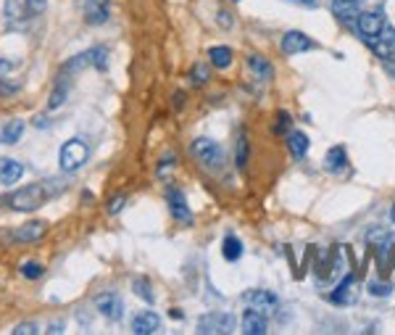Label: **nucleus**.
<instances>
[{
	"instance_id": "nucleus-1",
	"label": "nucleus",
	"mask_w": 395,
	"mask_h": 335,
	"mask_svg": "<svg viewBox=\"0 0 395 335\" xmlns=\"http://www.w3.org/2000/svg\"><path fill=\"white\" fill-rule=\"evenodd\" d=\"M58 180H42V182H29L24 188H19L11 196V206L16 212H37L40 206L58 196Z\"/></svg>"
},
{
	"instance_id": "nucleus-2",
	"label": "nucleus",
	"mask_w": 395,
	"mask_h": 335,
	"mask_svg": "<svg viewBox=\"0 0 395 335\" xmlns=\"http://www.w3.org/2000/svg\"><path fill=\"white\" fill-rule=\"evenodd\" d=\"M190 153H193L198 164H200V166H206V169L219 172V169L224 166L222 146H219L216 140H211V137H195V140H193V146H190Z\"/></svg>"
},
{
	"instance_id": "nucleus-3",
	"label": "nucleus",
	"mask_w": 395,
	"mask_h": 335,
	"mask_svg": "<svg viewBox=\"0 0 395 335\" xmlns=\"http://www.w3.org/2000/svg\"><path fill=\"white\" fill-rule=\"evenodd\" d=\"M90 159V148L85 140H79V137H71V140H66L64 146H61V153H58V166H61V172H77L79 166H85Z\"/></svg>"
},
{
	"instance_id": "nucleus-4",
	"label": "nucleus",
	"mask_w": 395,
	"mask_h": 335,
	"mask_svg": "<svg viewBox=\"0 0 395 335\" xmlns=\"http://www.w3.org/2000/svg\"><path fill=\"white\" fill-rule=\"evenodd\" d=\"M105 61H108V51L100 48V45H95L90 51H85V53L74 55V58H69L64 64V74H74L79 69H105Z\"/></svg>"
},
{
	"instance_id": "nucleus-5",
	"label": "nucleus",
	"mask_w": 395,
	"mask_h": 335,
	"mask_svg": "<svg viewBox=\"0 0 395 335\" xmlns=\"http://www.w3.org/2000/svg\"><path fill=\"white\" fill-rule=\"evenodd\" d=\"M232 330H235V317L229 311H211V314H203L198 322V333L227 335Z\"/></svg>"
},
{
	"instance_id": "nucleus-6",
	"label": "nucleus",
	"mask_w": 395,
	"mask_h": 335,
	"mask_svg": "<svg viewBox=\"0 0 395 335\" xmlns=\"http://www.w3.org/2000/svg\"><path fill=\"white\" fill-rule=\"evenodd\" d=\"M385 27H387V22H385L382 11H364V14L356 16V29H358V35L367 37V40L380 37Z\"/></svg>"
},
{
	"instance_id": "nucleus-7",
	"label": "nucleus",
	"mask_w": 395,
	"mask_h": 335,
	"mask_svg": "<svg viewBox=\"0 0 395 335\" xmlns=\"http://www.w3.org/2000/svg\"><path fill=\"white\" fill-rule=\"evenodd\" d=\"M95 307H98V311L103 314L105 320H111V322H119L121 314H124V301H121L114 291H105V293L95 295Z\"/></svg>"
},
{
	"instance_id": "nucleus-8",
	"label": "nucleus",
	"mask_w": 395,
	"mask_h": 335,
	"mask_svg": "<svg viewBox=\"0 0 395 335\" xmlns=\"http://www.w3.org/2000/svg\"><path fill=\"white\" fill-rule=\"evenodd\" d=\"M45 3L48 0H8L6 14L8 19H29V16H37L45 11Z\"/></svg>"
},
{
	"instance_id": "nucleus-9",
	"label": "nucleus",
	"mask_w": 395,
	"mask_h": 335,
	"mask_svg": "<svg viewBox=\"0 0 395 335\" xmlns=\"http://www.w3.org/2000/svg\"><path fill=\"white\" fill-rule=\"evenodd\" d=\"M245 304L253 309H258V311H272V309H276V304H279V298H276V293H272V291H261V288H250V291H245Z\"/></svg>"
},
{
	"instance_id": "nucleus-10",
	"label": "nucleus",
	"mask_w": 395,
	"mask_h": 335,
	"mask_svg": "<svg viewBox=\"0 0 395 335\" xmlns=\"http://www.w3.org/2000/svg\"><path fill=\"white\" fill-rule=\"evenodd\" d=\"M279 45H282V53H288V55L306 53V51H314L316 48V42L311 40V37H306L303 32H288Z\"/></svg>"
},
{
	"instance_id": "nucleus-11",
	"label": "nucleus",
	"mask_w": 395,
	"mask_h": 335,
	"mask_svg": "<svg viewBox=\"0 0 395 335\" xmlns=\"http://www.w3.org/2000/svg\"><path fill=\"white\" fill-rule=\"evenodd\" d=\"M166 203H169V212L177 222H184V225H190V222H193L190 206H187V201H184V193H179L177 188H171L169 193H166Z\"/></svg>"
},
{
	"instance_id": "nucleus-12",
	"label": "nucleus",
	"mask_w": 395,
	"mask_h": 335,
	"mask_svg": "<svg viewBox=\"0 0 395 335\" xmlns=\"http://www.w3.org/2000/svg\"><path fill=\"white\" fill-rule=\"evenodd\" d=\"M269 330V320H266V314L258 311V309L248 307L245 309V314H243V333L245 335H263Z\"/></svg>"
},
{
	"instance_id": "nucleus-13",
	"label": "nucleus",
	"mask_w": 395,
	"mask_h": 335,
	"mask_svg": "<svg viewBox=\"0 0 395 335\" xmlns=\"http://www.w3.org/2000/svg\"><path fill=\"white\" fill-rule=\"evenodd\" d=\"M45 230L48 225L45 222H40V219H32V222H26L21 227L13 232V241L16 243H37L42 235H45Z\"/></svg>"
},
{
	"instance_id": "nucleus-14",
	"label": "nucleus",
	"mask_w": 395,
	"mask_h": 335,
	"mask_svg": "<svg viewBox=\"0 0 395 335\" xmlns=\"http://www.w3.org/2000/svg\"><path fill=\"white\" fill-rule=\"evenodd\" d=\"M158 327H161V317H158L156 311H140L132 320V333L137 335H150L156 333Z\"/></svg>"
},
{
	"instance_id": "nucleus-15",
	"label": "nucleus",
	"mask_w": 395,
	"mask_h": 335,
	"mask_svg": "<svg viewBox=\"0 0 395 335\" xmlns=\"http://www.w3.org/2000/svg\"><path fill=\"white\" fill-rule=\"evenodd\" d=\"M24 177V166L13 159H0V185L11 188Z\"/></svg>"
},
{
	"instance_id": "nucleus-16",
	"label": "nucleus",
	"mask_w": 395,
	"mask_h": 335,
	"mask_svg": "<svg viewBox=\"0 0 395 335\" xmlns=\"http://www.w3.org/2000/svg\"><path fill=\"white\" fill-rule=\"evenodd\" d=\"M369 42H371L369 48H371L377 55H382V58H390V55H395V29L385 27L380 37H374V40H369Z\"/></svg>"
},
{
	"instance_id": "nucleus-17",
	"label": "nucleus",
	"mask_w": 395,
	"mask_h": 335,
	"mask_svg": "<svg viewBox=\"0 0 395 335\" xmlns=\"http://www.w3.org/2000/svg\"><path fill=\"white\" fill-rule=\"evenodd\" d=\"M348 166V153H345V148L342 146H335V148H329V153L324 156V169L327 172H342Z\"/></svg>"
},
{
	"instance_id": "nucleus-18",
	"label": "nucleus",
	"mask_w": 395,
	"mask_h": 335,
	"mask_svg": "<svg viewBox=\"0 0 395 335\" xmlns=\"http://www.w3.org/2000/svg\"><path fill=\"white\" fill-rule=\"evenodd\" d=\"M21 135H24V121L21 119L6 121L3 130H0V143H3V146H13V143L21 140Z\"/></svg>"
},
{
	"instance_id": "nucleus-19",
	"label": "nucleus",
	"mask_w": 395,
	"mask_h": 335,
	"mask_svg": "<svg viewBox=\"0 0 395 335\" xmlns=\"http://www.w3.org/2000/svg\"><path fill=\"white\" fill-rule=\"evenodd\" d=\"M353 282H356L353 275H348V277L342 280L340 288L329 293V301H332V304H337V307H345V304H351V301H353Z\"/></svg>"
},
{
	"instance_id": "nucleus-20",
	"label": "nucleus",
	"mask_w": 395,
	"mask_h": 335,
	"mask_svg": "<svg viewBox=\"0 0 395 335\" xmlns=\"http://www.w3.org/2000/svg\"><path fill=\"white\" fill-rule=\"evenodd\" d=\"M332 11L342 22H351L353 16H358V0H332Z\"/></svg>"
},
{
	"instance_id": "nucleus-21",
	"label": "nucleus",
	"mask_w": 395,
	"mask_h": 335,
	"mask_svg": "<svg viewBox=\"0 0 395 335\" xmlns=\"http://www.w3.org/2000/svg\"><path fill=\"white\" fill-rule=\"evenodd\" d=\"M248 69H250V74H256L258 80H269V77H272V64L258 53L248 55Z\"/></svg>"
},
{
	"instance_id": "nucleus-22",
	"label": "nucleus",
	"mask_w": 395,
	"mask_h": 335,
	"mask_svg": "<svg viewBox=\"0 0 395 335\" xmlns=\"http://www.w3.org/2000/svg\"><path fill=\"white\" fill-rule=\"evenodd\" d=\"M288 148L292 153V159H303L306 151H308V137L303 132H290L288 135Z\"/></svg>"
},
{
	"instance_id": "nucleus-23",
	"label": "nucleus",
	"mask_w": 395,
	"mask_h": 335,
	"mask_svg": "<svg viewBox=\"0 0 395 335\" xmlns=\"http://www.w3.org/2000/svg\"><path fill=\"white\" fill-rule=\"evenodd\" d=\"M222 254L227 261H237V259L243 256V241H240L237 235H227L222 243Z\"/></svg>"
},
{
	"instance_id": "nucleus-24",
	"label": "nucleus",
	"mask_w": 395,
	"mask_h": 335,
	"mask_svg": "<svg viewBox=\"0 0 395 335\" xmlns=\"http://www.w3.org/2000/svg\"><path fill=\"white\" fill-rule=\"evenodd\" d=\"M209 58L216 69H227L229 64H232V51H229V48H224V45H216V48H211L209 51Z\"/></svg>"
},
{
	"instance_id": "nucleus-25",
	"label": "nucleus",
	"mask_w": 395,
	"mask_h": 335,
	"mask_svg": "<svg viewBox=\"0 0 395 335\" xmlns=\"http://www.w3.org/2000/svg\"><path fill=\"white\" fill-rule=\"evenodd\" d=\"M105 19H108V11H105L103 3H98V0L87 3V22L90 24H103Z\"/></svg>"
},
{
	"instance_id": "nucleus-26",
	"label": "nucleus",
	"mask_w": 395,
	"mask_h": 335,
	"mask_svg": "<svg viewBox=\"0 0 395 335\" xmlns=\"http://www.w3.org/2000/svg\"><path fill=\"white\" fill-rule=\"evenodd\" d=\"M66 95H69V87H66V82H58V85H55V90L51 93V98H48V111H55L58 106H64Z\"/></svg>"
},
{
	"instance_id": "nucleus-27",
	"label": "nucleus",
	"mask_w": 395,
	"mask_h": 335,
	"mask_svg": "<svg viewBox=\"0 0 395 335\" xmlns=\"http://www.w3.org/2000/svg\"><path fill=\"white\" fill-rule=\"evenodd\" d=\"M248 164V137L245 132L237 135V169H245Z\"/></svg>"
},
{
	"instance_id": "nucleus-28",
	"label": "nucleus",
	"mask_w": 395,
	"mask_h": 335,
	"mask_svg": "<svg viewBox=\"0 0 395 335\" xmlns=\"http://www.w3.org/2000/svg\"><path fill=\"white\" fill-rule=\"evenodd\" d=\"M132 291L140 295V298H145L148 304H153V301H156L153 288H150V282H148V280H134V282H132Z\"/></svg>"
},
{
	"instance_id": "nucleus-29",
	"label": "nucleus",
	"mask_w": 395,
	"mask_h": 335,
	"mask_svg": "<svg viewBox=\"0 0 395 335\" xmlns=\"http://www.w3.org/2000/svg\"><path fill=\"white\" fill-rule=\"evenodd\" d=\"M42 264H37V261H24L21 264V275H24L26 280H37V277H42Z\"/></svg>"
},
{
	"instance_id": "nucleus-30",
	"label": "nucleus",
	"mask_w": 395,
	"mask_h": 335,
	"mask_svg": "<svg viewBox=\"0 0 395 335\" xmlns=\"http://www.w3.org/2000/svg\"><path fill=\"white\" fill-rule=\"evenodd\" d=\"M369 293L374 295V298H380V295H390L393 293V285H390V282H382V280H371L369 282Z\"/></svg>"
},
{
	"instance_id": "nucleus-31",
	"label": "nucleus",
	"mask_w": 395,
	"mask_h": 335,
	"mask_svg": "<svg viewBox=\"0 0 395 335\" xmlns=\"http://www.w3.org/2000/svg\"><path fill=\"white\" fill-rule=\"evenodd\" d=\"M13 335H37L40 333V325L37 322H21V325H16L11 330Z\"/></svg>"
},
{
	"instance_id": "nucleus-32",
	"label": "nucleus",
	"mask_w": 395,
	"mask_h": 335,
	"mask_svg": "<svg viewBox=\"0 0 395 335\" xmlns=\"http://www.w3.org/2000/svg\"><path fill=\"white\" fill-rule=\"evenodd\" d=\"M21 90V85L19 82H11V80H0V98H11Z\"/></svg>"
},
{
	"instance_id": "nucleus-33",
	"label": "nucleus",
	"mask_w": 395,
	"mask_h": 335,
	"mask_svg": "<svg viewBox=\"0 0 395 335\" xmlns=\"http://www.w3.org/2000/svg\"><path fill=\"white\" fill-rule=\"evenodd\" d=\"M290 114H279V119H276V135H290Z\"/></svg>"
},
{
	"instance_id": "nucleus-34",
	"label": "nucleus",
	"mask_w": 395,
	"mask_h": 335,
	"mask_svg": "<svg viewBox=\"0 0 395 335\" xmlns=\"http://www.w3.org/2000/svg\"><path fill=\"white\" fill-rule=\"evenodd\" d=\"M124 203H127V198H124V196H116V198L111 201V206H108V214H111V216H116L119 212L124 209Z\"/></svg>"
},
{
	"instance_id": "nucleus-35",
	"label": "nucleus",
	"mask_w": 395,
	"mask_h": 335,
	"mask_svg": "<svg viewBox=\"0 0 395 335\" xmlns=\"http://www.w3.org/2000/svg\"><path fill=\"white\" fill-rule=\"evenodd\" d=\"M206 80H209V69L203 67V64H198L193 69V82H206Z\"/></svg>"
},
{
	"instance_id": "nucleus-36",
	"label": "nucleus",
	"mask_w": 395,
	"mask_h": 335,
	"mask_svg": "<svg viewBox=\"0 0 395 335\" xmlns=\"http://www.w3.org/2000/svg\"><path fill=\"white\" fill-rule=\"evenodd\" d=\"M11 69H13V64H11V61H6V58H0V80H3V77H6V74H8Z\"/></svg>"
},
{
	"instance_id": "nucleus-37",
	"label": "nucleus",
	"mask_w": 395,
	"mask_h": 335,
	"mask_svg": "<svg viewBox=\"0 0 395 335\" xmlns=\"http://www.w3.org/2000/svg\"><path fill=\"white\" fill-rule=\"evenodd\" d=\"M45 333H51V335L64 333V325H61V322H53V325H48V327H45Z\"/></svg>"
},
{
	"instance_id": "nucleus-38",
	"label": "nucleus",
	"mask_w": 395,
	"mask_h": 335,
	"mask_svg": "<svg viewBox=\"0 0 395 335\" xmlns=\"http://www.w3.org/2000/svg\"><path fill=\"white\" fill-rule=\"evenodd\" d=\"M219 22H222V27H224V29L232 27V16H229V14H222V16H219Z\"/></svg>"
},
{
	"instance_id": "nucleus-39",
	"label": "nucleus",
	"mask_w": 395,
	"mask_h": 335,
	"mask_svg": "<svg viewBox=\"0 0 395 335\" xmlns=\"http://www.w3.org/2000/svg\"><path fill=\"white\" fill-rule=\"evenodd\" d=\"M290 3H298V6H306V8H316V0H290Z\"/></svg>"
},
{
	"instance_id": "nucleus-40",
	"label": "nucleus",
	"mask_w": 395,
	"mask_h": 335,
	"mask_svg": "<svg viewBox=\"0 0 395 335\" xmlns=\"http://www.w3.org/2000/svg\"><path fill=\"white\" fill-rule=\"evenodd\" d=\"M35 127H48V119L45 117H35Z\"/></svg>"
},
{
	"instance_id": "nucleus-41",
	"label": "nucleus",
	"mask_w": 395,
	"mask_h": 335,
	"mask_svg": "<svg viewBox=\"0 0 395 335\" xmlns=\"http://www.w3.org/2000/svg\"><path fill=\"white\" fill-rule=\"evenodd\" d=\"M169 317H174V320H179V317H182V311H179V309H171Z\"/></svg>"
},
{
	"instance_id": "nucleus-42",
	"label": "nucleus",
	"mask_w": 395,
	"mask_h": 335,
	"mask_svg": "<svg viewBox=\"0 0 395 335\" xmlns=\"http://www.w3.org/2000/svg\"><path fill=\"white\" fill-rule=\"evenodd\" d=\"M385 69H387V74H390V77H395V64H387Z\"/></svg>"
},
{
	"instance_id": "nucleus-43",
	"label": "nucleus",
	"mask_w": 395,
	"mask_h": 335,
	"mask_svg": "<svg viewBox=\"0 0 395 335\" xmlns=\"http://www.w3.org/2000/svg\"><path fill=\"white\" fill-rule=\"evenodd\" d=\"M390 219L395 222V203H393V209H390Z\"/></svg>"
}]
</instances>
